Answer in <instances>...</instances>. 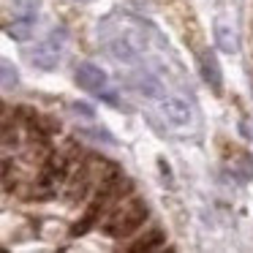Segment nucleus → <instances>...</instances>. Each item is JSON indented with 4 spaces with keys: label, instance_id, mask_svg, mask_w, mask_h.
<instances>
[{
    "label": "nucleus",
    "instance_id": "9d476101",
    "mask_svg": "<svg viewBox=\"0 0 253 253\" xmlns=\"http://www.w3.org/2000/svg\"><path fill=\"white\" fill-rule=\"evenodd\" d=\"M136 87H139V93L150 95V98H161V82L155 77H150V74H139Z\"/></svg>",
    "mask_w": 253,
    "mask_h": 253
},
{
    "label": "nucleus",
    "instance_id": "f3484780",
    "mask_svg": "<svg viewBox=\"0 0 253 253\" xmlns=\"http://www.w3.org/2000/svg\"><path fill=\"white\" fill-rule=\"evenodd\" d=\"M71 3H93V0H71Z\"/></svg>",
    "mask_w": 253,
    "mask_h": 253
},
{
    "label": "nucleus",
    "instance_id": "4468645a",
    "mask_svg": "<svg viewBox=\"0 0 253 253\" xmlns=\"http://www.w3.org/2000/svg\"><path fill=\"white\" fill-rule=\"evenodd\" d=\"M87 136H95V139H104V142H115L109 133H104V128H95V131H87Z\"/></svg>",
    "mask_w": 253,
    "mask_h": 253
},
{
    "label": "nucleus",
    "instance_id": "6e6552de",
    "mask_svg": "<svg viewBox=\"0 0 253 253\" xmlns=\"http://www.w3.org/2000/svg\"><path fill=\"white\" fill-rule=\"evenodd\" d=\"M19 84V71L8 57L0 55V87H17Z\"/></svg>",
    "mask_w": 253,
    "mask_h": 253
},
{
    "label": "nucleus",
    "instance_id": "39448f33",
    "mask_svg": "<svg viewBox=\"0 0 253 253\" xmlns=\"http://www.w3.org/2000/svg\"><path fill=\"white\" fill-rule=\"evenodd\" d=\"M161 112H164V117L177 128H185L188 123H191V106L182 98H161Z\"/></svg>",
    "mask_w": 253,
    "mask_h": 253
},
{
    "label": "nucleus",
    "instance_id": "423d86ee",
    "mask_svg": "<svg viewBox=\"0 0 253 253\" xmlns=\"http://www.w3.org/2000/svg\"><path fill=\"white\" fill-rule=\"evenodd\" d=\"M215 44H218V49L226 52V55H237V52H240V33H237L229 22L218 19V22H215Z\"/></svg>",
    "mask_w": 253,
    "mask_h": 253
},
{
    "label": "nucleus",
    "instance_id": "ddd939ff",
    "mask_svg": "<svg viewBox=\"0 0 253 253\" xmlns=\"http://www.w3.org/2000/svg\"><path fill=\"white\" fill-rule=\"evenodd\" d=\"M74 109H77V115H84V117H93L95 115L90 104H74Z\"/></svg>",
    "mask_w": 253,
    "mask_h": 253
},
{
    "label": "nucleus",
    "instance_id": "f03ea898",
    "mask_svg": "<svg viewBox=\"0 0 253 253\" xmlns=\"http://www.w3.org/2000/svg\"><path fill=\"white\" fill-rule=\"evenodd\" d=\"M60 39H63V33H52L44 44H36L33 49H28L25 55L30 57V63H33L36 68L52 71V68L57 66V60H60Z\"/></svg>",
    "mask_w": 253,
    "mask_h": 253
},
{
    "label": "nucleus",
    "instance_id": "f8f14e48",
    "mask_svg": "<svg viewBox=\"0 0 253 253\" xmlns=\"http://www.w3.org/2000/svg\"><path fill=\"white\" fill-rule=\"evenodd\" d=\"M98 207H101V202H95L93 207L87 210V215H84V220H82V223H77V226H74V234H84V231H87L90 226L95 223V215H98Z\"/></svg>",
    "mask_w": 253,
    "mask_h": 253
},
{
    "label": "nucleus",
    "instance_id": "dca6fc26",
    "mask_svg": "<svg viewBox=\"0 0 253 253\" xmlns=\"http://www.w3.org/2000/svg\"><path fill=\"white\" fill-rule=\"evenodd\" d=\"M6 115V106H3V101H0V117Z\"/></svg>",
    "mask_w": 253,
    "mask_h": 253
},
{
    "label": "nucleus",
    "instance_id": "2eb2a0df",
    "mask_svg": "<svg viewBox=\"0 0 253 253\" xmlns=\"http://www.w3.org/2000/svg\"><path fill=\"white\" fill-rule=\"evenodd\" d=\"M158 166H161V171H164V180L171 182V177H169V164H166L164 158H158Z\"/></svg>",
    "mask_w": 253,
    "mask_h": 253
},
{
    "label": "nucleus",
    "instance_id": "7ed1b4c3",
    "mask_svg": "<svg viewBox=\"0 0 253 253\" xmlns=\"http://www.w3.org/2000/svg\"><path fill=\"white\" fill-rule=\"evenodd\" d=\"M199 74H202L204 84L212 87L215 95L223 93V74H220L218 57H215L212 49H202V52H199Z\"/></svg>",
    "mask_w": 253,
    "mask_h": 253
},
{
    "label": "nucleus",
    "instance_id": "1a4fd4ad",
    "mask_svg": "<svg viewBox=\"0 0 253 253\" xmlns=\"http://www.w3.org/2000/svg\"><path fill=\"white\" fill-rule=\"evenodd\" d=\"M33 28H36V19L17 17V22L8 28V36H11V39H17V41H28L30 33H33Z\"/></svg>",
    "mask_w": 253,
    "mask_h": 253
},
{
    "label": "nucleus",
    "instance_id": "0eeeda50",
    "mask_svg": "<svg viewBox=\"0 0 253 253\" xmlns=\"http://www.w3.org/2000/svg\"><path fill=\"white\" fill-rule=\"evenodd\" d=\"M106 49H109V55L115 57V60L131 63L133 57H136V46H133L128 39H112L109 44H106Z\"/></svg>",
    "mask_w": 253,
    "mask_h": 253
},
{
    "label": "nucleus",
    "instance_id": "f257e3e1",
    "mask_svg": "<svg viewBox=\"0 0 253 253\" xmlns=\"http://www.w3.org/2000/svg\"><path fill=\"white\" fill-rule=\"evenodd\" d=\"M144 218H147V207H144L142 199H128L120 210L112 212V218L106 220L104 231L109 237H128L131 231H136L144 223Z\"/></svg>",
    "mask_w": 253,
    "mask_h": 253
},
{
    "label": "nucleus",
    "instance_id": "9b49d317",
    "mask_svg": "<svg viewBox=\"0 0 253 253\" xmlns=\"http://www.w3.org/2000/svg\"><path fill=\"white\" fill-rule=\"evenodd\" d=\"M39 8H41V0H14V14H17V17L36 19Z\"/></svg>",
    "mask_w": 253,
    "mask_h": 253
},
{
    "label": "nucleus",
    "instance_id": "20e7f679",
    "mask_svg": "<svg viewBox=\"0 0 253 253\" xmlns=\"http://www.w3.org/2000/svg\"><path fill=\"white\" fill-rule=\"evenodd\" d=\"M77 84L82 90H87V93H104L106 71L98 66H93V63H82V66L77 68Z\"/></svg>",
    "mask_w": 253,
    "mask_h": 253
},
{
    "label": "nucleus",
    "instance_id": "a211bd4d",
    "mask_svg": "<svg viewBox=\"0 0 253 253\" xmlns=\"http://www.w3.org/2000/svg\"><path fill=\"white\" fill-rule=\"evenodd\" d=\"M133 3H139V6H144V3H147V0H133Z\"/></svg>",
    "mask_w": 253,
    "mask_h": 253
}]
</instances>
